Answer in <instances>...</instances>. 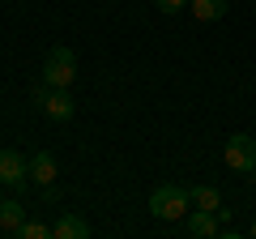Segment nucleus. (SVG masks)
Instances as JSON below:
<instances>
[{
    "instance_id": "7ed1b4c3",
    "label": "nucleus",
    "mask_w": 256,
    "mask_h": 239,
    "mask_svg": "<svg viewBox=\"0 0 256 239\" xmlns=\"http://www.w3.org/2000/svg\"><path fill=\"white\" fill-rule=\"evenodd\" d=\"M34 102H38V111H43L47 120H56V124H68V120L77 116L73 94H68V90H56V86H38V90H34Z\"/></svg>"
},
{
    "instance_id": "423d86ee",
    "label": "nucleus",
    "mask_w": 256,
    "mask_h": 239,
    "mask_svg": "<svg viewBox=\"0 0 256 239\" xmlns=\"http://www.w3.org/2000/svg\"><path fill=\"white\" fill-rule=\"evenodd\" d=\"M56 175H60V166H56V154L52 150H38L34 158H30V180H34L38 188H52Z\"/></svg>"
},
{
    "instance_id": "f8f14e48",
    "label": "nucleus",
    "mask_w": 256,
    "mask_h": 239,
    "mask_svg": "<svg viewBox=\"0 0 256 239\" xmlns=\"http://www.w3.org/2000/svg\"><path fill=\"white\" fill-rule=\"evenodd\" d=\"M18 239H52V226H47V222L26 218V222H22V230H18Z\"/></svg>"
},
{
    "instance_id": "f03ea898",
    "label": "nucleus",
    "mask_w": 256,
    "mask_h": 239,
    "mask_svg": "<svg viewBox=\"0 0 256 239\" xmlns=\"http://www.w3.org/2000/svg\"><path fill=\"white\" fill-rule=\"evenodd\" d=\"M77 82V52L73 47L56 43L43 60V86H56V90H68Z\"/></svg>"
},
{
    "instance_id": "0eeeda50",
    "label": "nucleus",
    "mask_w": 256,
    "mask_h": 239,
    "mask_svg": "<svg viewBox=\"0 0 256 239\" xmlns=\"http://www.w3.org/2000/svg\"><path fill=\"white\" fill-rule=\"evenodd\" d=\"M184 230H188L192 239H205V235H218V210H192L188 218H184Z\"/></svg>"
},
{
    "instance_id": "f257e3e1",
    "label": "nucleus",
    "mask_w": 256,
    "mask_h": 239,
    "mask_svg": "<svg viewBox=\"0 0 256 239\" xmlns=\"http://www.w3.org/2000/svg\"><path fill=\"white\" fill-rule=\"evenodd\" d=\"M188 205H192V196H188V188H180V184H158L154 192H150V214H154L158 222L188 218Z\"/></svg>"
},
{
    "instance_id": "ddd939ff",
    "label": "nucleus",
    "mask_w": 256,
    "mask_h": 239,
    "mask_svg": "<svg viewBox=\"0 0 256 239\" xmlns=\"http://www.w3.org/2000/svg\"><path fill=\"white\" fill-rule=\"evenodd\" d=\"M154 4H158V9H162V13H180L184 4H188V0H154Z\"/></svg>"
},
{
    "instance_id": "2eb2a0df",
    "label": "nucleus",
    "mask_w": 256,
    "mask_h": 239,
    "mask_svg": "<svg viewBox=\"0 0 256 239\" xmlns=\"http://www.w3.org/2000/svg\"><path fill=\"white\" fill-rule=\"evenodd\" d=\"M252 180H256V171H252Z\"/></svg>"
},
{
    "instance_id": "39448f33",
    "label": "nucleus",
    "mask_w": 256,
    "mask_h": 239,
    "mask_svg": "<svg viewBox=\"0 0 256 239\" xmlns=\"http://www.w3.org/2000/svg\"><path fill=\"white\" fill-rule=\"evenodd\" d=\"M30 180V162L18 150H0V184L4 188H22Z\"/></svg>"
},
{
    "instance_id": "4468645a",
    "label": "nucleus",
    "mask_w": 256,
    "mask_h": 239,
    "mask_svg": "<svg viewBox=\"0 0 256 239\" xmlns=\"http://www.w3.org/2000/svg\"><path fill=\"white\" fill-rule=\"evenodd\" d=\"M248 235H252V239H256V222H252V226H248Z\"/></svg>"
},
{
    "instance_id": "6e6552de",
    "label": "nucleus",
    "mask_w": 256,
    "mask_h": 239,
    "mask_svg": "<svg viewBox=\"0 0 256 239\" xmlns=\"http://www.w3.org/2000/svg\"><path fill=\"white\" fill-rule=\"evenodd\" d=\"M52 235L56 239H86V235H90V222H86L82 214H60L56 226H52Z\"/></svg>"
},
{
    "instance_id": "1a4fd4ad",
    "label": "nucleus",
    "mask_w": 256,
    "mask_h": 239,
    "mask_svg": "<svg viewBox=\"0 0 256 239\" xmlns=\"http://www.w3.org/2000/svg\"><path fill=\"white\" fill-rule=\"evenodd\" d=\"M22 222H26V205L4 196V201H0V230H4V235H18Z\"/></svg>"
},
{
    "instance_id": "20e7f679",
    "label": "nucleus",
    "mask_w": 256,
    "mask_h": 239,
    "mask_svg": "<svg viewBox=\"0 0 256 239\" xmlns=\"http://www.w3.org/2000/svg\"><path fill=\"white\" fill-rule=\"evenodd\" d=\"M222 162L230 166V171H256V137H248V132H230L226 146H222Z\"/></svg>"
},
{
    "instance_id": "9d476101",
    "label": "nucleus",
    "mask_w": 256,
    "mask_h": 239,
    "mask_svg": "<svg viewBox=\"0 0 256 239\" xmlns=\"http://www.w3.org/2000/svg\"><path fill=\"white\" fill-rule=\"evenodd\" d=\"M188 9L196 22H218V18H226L230 0H188Z\"/></svg>"
},
{
    "instance_id": "9b49d317",
    "label": "nucleus",
    "mask_w": 256,
    "mask_h": 239,
    "mask_svg": "<svg viewBox=\"0 0 256 239\" xmlns=\"http://www.w3.org/2000/svg\"><path fill=\"white\" fill-rule=\"evenodd\" d=\"M188 196H192V205H196V210H218V205H222L218 188H210V184H196V188H188Z\"/></svg>"
}]
</instances>
